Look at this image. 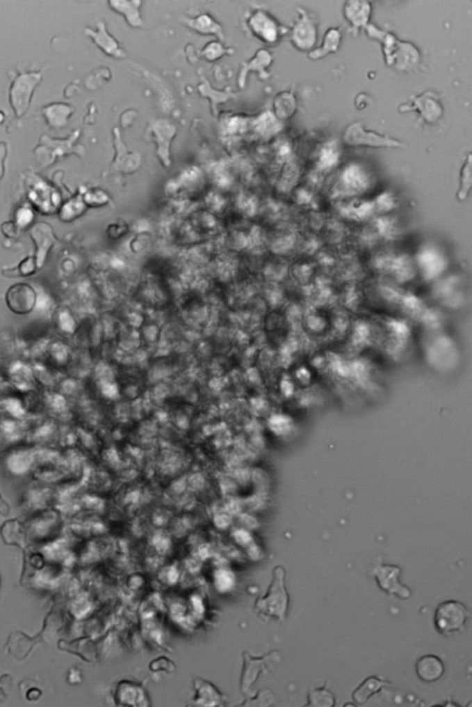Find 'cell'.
Returning a JSON list of instances; mask_svg holds the SVG:
<instances>
[{"mask_svg":"<svg viewBox=\"0 0 472 707\" xmlns=\"http://www.w3.org/2000/svg\"><path fill=\"white\" fill-rule=\"evenodd\" d=\"M285 570L277 566L273 570L272 582L267 593L256 601L257 612L268 616L284 621L289 609L290 598L285 588Z\"/></svg>","mask_w":472,"mask_h":707,"instance_id":"6da1fadb","label":"cell"},{"mask_svg":"<svg viewBox=\"0 0 472 707\" xmlns=\"http://www.w3.org/2000/svg\"><path fill=\"white\" fill-rule=\"evenodd\" d=\"M44 69L21 72L14 79L8 91V100L17 118H22L30 109L36 87L44 77Z\"/></svg>","mask_w":472,"mask_h":707,"instance_id":"7a4b0ae2","label":"cell"},{"mask_svg":"<svg viewBox=\"0 0 472 707\" xmlns=\"http://www.w3.org/2000/svg\"><path fill=\"white\" fill-rule=\"evenodd\" d=\"M470 618V612L464 604L457 600H448L438 605L435 609L434 623L437 632L443 635L459 632Z\"/></svg>","mask_w":472,"mask_h":707,"instance_id":"3957f363","label":"cell"},{"mask_svg":"<svg viewBox=\"0 0 472 707\" xmlns=\"http://www.w3.org/2000/svg\"><path fill=\"white\" fill-rule=\"evenodd\" d=\"M401 568L397 565L382 564L381 561L373 568V576L377 579L378 586L389 595H395L400 599H409L412 591L400 582Z\"/></svg>","mask_w":472,"mask_h":707,"instance_id":"277c9868","label":"cell"},{"mask_svg":"<svg viewBox=\"0 0 472 707\" xmlns=\"http://www.w3.org/2000/svg\"><path fill=\"white\" fill-rule=\"evenodd\" d=\"M6 304L8 309L16 315H28L36 304L35 290L26 283H17L7 290Z\"/></svg>","mask_w":472,"mask_h":707,"instance_id":"5b68a950","label":"cell"},{"mask_svg":"<svg viewBox=\"0 0 472 707\" xmlns=\"http://www.w3.org/2000/svg\"><path fill=\"white\" fill-rule=\"evenodd\" d=\"M344 143L348 146H367L372 147H398L402 144L390 139L387 137L367 132L361 123H353L346 129L343 134Z\"/></svg>","mask_w":472,"mask_h":707,"instance_id":"8992f818","label":"cell"},{"mask_svg":"<svg viewBox=\"0 0 472 707\" xmlns=\"http://www.w3.org/2000/svg\"><path fill=\"white\" fill-rule=\"evenodd\" d=\"M76 132H75L70 139H53L47 135L42 137L40 143L35 149V154L39 162L43 164V166H47L55 162L58 157L72 152V140L78 135Z\"/></svg>","mask_w":472,"mask_h":707,"instance_id":"52a82bcc","label":"cell"},{"mask_svg":"<svg viewBox=\"0 0 472 707\" xmlns=\"http://www.w3.org/2000/svg\"><path fill=\"white\" fill-rule=\"evenodd\" d=\"M415 670L421 681L431 683L443 677L445 665L437 655H425L416 661Z\"/></svg>","mask_w":472,"mask_h":707,"instance_id":"ba28073f","label":"cell"},{"mask_svg":"<svg viewBox=\"0 0 472 707\" xmlns=\"http://www.w3.org/2000/svg\"><path fill=\"white\" fill-rule=\"evenodd\" d=\"M74 110L72 107L63 103L47 104L42 109V114L48 125L53 129H60L66 126Z\"/></svg>","mask_w":472,"mask_h":707,"instance_id":"9c48e42d","label":"cell"},{"mask_svg":"<svg viewBox=\"0 0 472 707\" xmlns=\"http://www.w3.org/2000/svg\"><path fill=\"white\" fill-rule=\"evenodd\" d=\"M32 238L36 245V264L42 267L48 250L53 245V231L47 224L39 223L33 228Z\"/></svg>","mask_w":472,"mask_h":707,"instance_id":"30bf717a","label":"cell"},{"mask_svg":"<svg viewBox=\"0 0 472 707\" xmlns=\"http://www.w3.org/2000/svg\"><path fill=\"white\" fill-rule=\"evenodd\" d=\"M38 641H40V636H38V637L36 636V637L30 638L22 632L11 633L10 637H8L7 644L8 652H10V655H13L14 658H16V660H24V658L27 657L28 654H29L33 647L35 646L36 644H38Z\"/></svg>","mask_w":472,"mask_h":707,"instance_id":"8fae6325","label":"cell"},{"mask_svg":"<svg viewBox=\"0 0 472 707\" xmlns=\"http://www.w3.org/2000/svg\"><path fill=\"white\" fill-rule=\"evenodd\" d=\"M301 20L296 24L293 32V42L300 49H308L314 46L316 40V31L315 25L307 14L302 13Z\"/></svg>","mask_w":472,"mask_h":707,"instance_id":"7c38bea8","label":"cell"},{"mask_svg":"<svg viewBox=\"0 0 472 707\" xmlns=\"http://www.w3.org/2000/svg\"><path fill=\"white\" fill-rule=\"evenodd\" d=\"M412 104H415L414 109H418L428 123H434L442 115V107L435 100L434 95L430 92L414 98V103Z\"/></svg>","mask_w":472,"mask_h":707,"instance_id":"4fadbf2b","label":"cell"},{"mask_svg":"<svg viewBox=\"0 0 472 707\" xmlns=\"http://www.w3.org/2000/svg\"><path fill=\"white\" fill-rule=\"evenodd\" d=\"M244 669L242 671L241 688L242 691H248V689L253 685L254 681L258 678L260 671L264 669L267 658H255L250 657L247 653L244 654Z\"/></svg>","mask_w":472,"mask_h":707,"instance_id":"5bb4252c","label":"cell"},{"mask_svg":"<svg viewBox=\"0 0 472 707\" xmlns=\"http://www.w3.org/2000/svg\"><path fill=\"white\" fill-rule=\"evenodd\" d=\"M386 685H391V683L386 680H382V678L375 677V676H372V677L366 678L360 684V686L353 692L352 699L359 705H363L370 699L372 695L377 694L384 686Z\"/></svg>","mask_w":472,"mask_h":707,"instance_id":"9a60e30c","label":"cell"},{"mask_svg":"<svg viewBox=\"0 0 472 707\" xmlns=\"http://www.w3.org/2000/svg\"><path fill=\"white\" fill-rule=\"evenodd\" d=\"M371 8L368 2H348L345 7V16L353 26L360 27L368 21Z\"/></svg>","mask_w":472,"mask_h":707,"instance_id":"2e32d148","label":"cell"},{"mask_svg":"<svg viewBox=\"0 0 472 707\" xmlns=\"http://www.w3.org/2000/svg\"><path fill=\"white\" fill-rule=\"evenodd\" d=\"M341 33L336 29H330L327 31L326 36L324 38V45L319 49L313 51L309 53V58L313 59H318L322 58V56H327V54L335 52L340 47L341 43Z\"/></svg>","mask_w":472,"mask_h":707,"instance_id":"e0dca14e","label":"cell"},{"mask_svg":"<svg viewBox=\"0 0 472 707\" xmlns=\"http://www.w3.org/2000/svg\"><path fill=\"white\" fill-rule=\"evenodd\" d=\"M334 706V695L326 688L312 690L308 694L307 706L332 707Z\"/></svg>","mask_w":472,"mask_h":707,"instance_id":"ac0fdd59","label":"cell"},{"mask_svg":"<svg viewBox=\"0 0 472 707\" xmlns=\"http://www.w3.org/2000/svg\"><path fill=\"white\" fill-rule=\"evenodd\" d=\"M471 157L469 155L468 160L463 166L462 171V188H460L459 197L464 199L466 194L471 188Z\"/></svg>","mask_w":472,"mask_h":707,"instance_id":"d6986e66","label":"cell"},{"mask_svg":"<svg viewBox=\"0 0 472 707\" xmlns=\"http://www.w3.org/2000/svg\"><path fill=\"white\" fill-rule=\"evenodd\" d=\"M8 155V144L4 141H0V182L5 175V160Z\"/></svg>","mask_w":472,"mask_h":707,"instance_id":"ffe728a7","label":"cell"}]
</instances>
